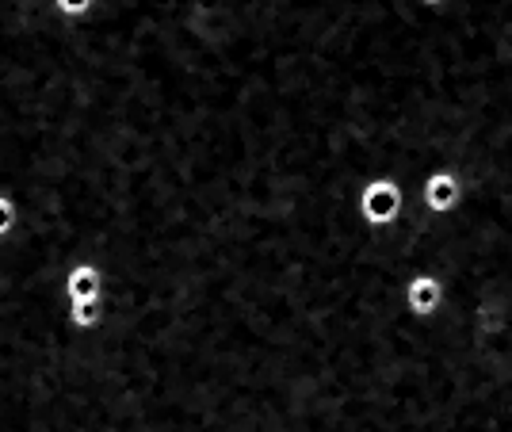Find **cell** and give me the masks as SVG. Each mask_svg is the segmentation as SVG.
Returning a JSON list of instances; mask_svg holds the SVG:
<instances>
[{"label": "cell", "instance_id": "8992f818", "mask_svg": "<svg viewBox=\"0 0 512 432\" xmlns=\"http://www.w3.org/2000/svg\"><path fill=\"white\" fill-rule=\"evenodd\" d=\"M20 222H23V211H20V203H16V195L0 192V241L16 238Z\"/></svg>", "mask_w": 512, "mask_h": 432}, {"label": "cell", "instance_id": "ba28073f", "mask_svg": "<svg viewBox=\"0 0 512 432\" xmlns=\"http://www.w3.org/2000/svg\"><path fill=\"white\" fill-rule=\"evenodd\" d=\"M417 4H421V8H428V12H440L448 0H417Z\"/></svg>", "mask_w": 512, "mask_h": 432}, {"label": "cell", "instance_id": "277c9868", "mask_svg": "<svg viewBox=\"0 0 512 432\" xmlns=\"http://www.w3.org/2000/svg\"><path fill=\"white\" fill-rule=\"evenodd\" d=\"M65 303H96V299H107V272L100 260L81 257L65 268Z\"/></svg>", "mask_w": 512, "mask_h": 432}, {"label": "cell", "instance_id": "6da1fadb", "mask_svg": "<svg viewBox=\"0 0 512 432\" xmlns=\"http://www.w3.org/2000/svg\"><path fill=\"white\" fill-rule=\"evenodd\" d=\"M406 184L398 176L379 173L371 180H363L360 192H356V215L367 230H394L402 215H406Z\"/></svg>", "mask_w": 512, "mask_h": 432}, {"label": "cell", "instance_id": "3957f363", "mask_svg": "<svg viewBox=\"0 0 512 432\" xmlns=\"http://www.w3.org/2000/svg\"><path fill=\"white\" fill-rule=\"evenodd\" d=\"M448 303V283L436 272H413L402 283V306L413 322H432Z\"/></svg>", "mask_w": 512, "mask_h": 432}, {"label": "cell", "instance_id": "52a82bcc", "mask_svg": "<svg viewBox=\"0 0 512 432\" xmlns=\"http://www.w3.org/2000/svg\"><path fill=\"white\" fill-rule=\"evenodd\" d=\"M50 4H54V12H58L62 20H88L100 0H50Z\"/></svg>", "mask_w": 512, "mask_h": 432}, {"label": "cell", "instance_id": "5b68a950", "mask_svg": "<svg viewBox=\"0 0 512 432\" xmlns=\"http://www.w3.org/2000/svg\"><path fill=\"white\" fill-rule=\"evenodd\" d=\"M107 322V299L96 303H65V325L73 333H96Z\"/></svg>", "mask_w": 512, "mask_h": 432}, {"label": "cell", "instance_id": "7a4b0ae2", "mask_svg": "<svg viewBox=\"0 0 512 432\" xmlns=\"http://www.w3.org/2000/svg\"><path fill=\"white\" fill-rule=\"evenodd\" d=\"M463 199H467V184H463L459 169H451V165L428 169L421 180V211H428L432 218H448L463 207Z\"/></svg>", "mask_w": 512, "mask_h": 432}]
</instances>
